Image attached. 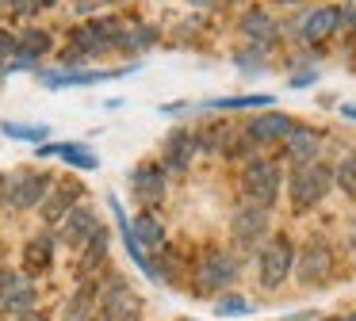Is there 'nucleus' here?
Listing matches in <instances>:
<instances>
[{"mask_svg": "<svg viewBox=\"0 0 356 321\" xmlns=\"http://www.w3.org/2000/svg\"><path fill=\"white\" fill-rule=\"evenodd\" d=\"M111 50H123V23L115 15H96L85 27L73 31L70 61H88V58H100V54H111Z\"/></svg>", "mask_w": 356, "mask_h": 321, "instance_id": "1", "label": "nucleus"}, {"mask_svg": "<svg viewBox=\"0 0 356 321\" xmlns=\"http://www.w3.org/2000/svg\"><path fill=\"white\" fill-rule=\"evenodd\" d=\"M287 188H291V203L299 206V211H307V206L322 203V199L330 195L333 172H330L325 165H318V160H310V165H295Z\"/></svg>", "mask_w": 356, "mask_h": 321, "instance_id": "2", "label": "nucleus"}, {"mask_svg": "<svg viewBox=\"0 0 356 321\" xmlns=\"http://www.w3.org/2000/svg\"><path fill=\"white\" fill-rule=\"evenodd\" d=\"M100 321H142V298L123 283V275H119V279H108V283H104V295H100Z\"/></svg>", "mask_w": 356, "mask_h": 321, "instance_id": "3", "label": "nucleus"}, {"mask_svg": "<svg viewBox=\"0 0 356 321\" xmlns=\"http://www.w3.org/2000/svg\"><path fill=\"white\" fill-rule=\"evenodd\" d=\"M241 191H245L249 203L272 206L280 195V168L272 160H249L245 172H241Z\"/></svg>", "mask_w": 356, "mask_h": 321, "instance_id": "4", "label": "nucleus"}, {"mask_svg": "<svg viewBox=\"0 0 356 321\" xmlns=\"http://www.w3.org/2000/svg\"><path fill=\"white\" fill-rule=\"evenodd\" d=\"M257 268H261V287L276 290L295 268V245L287 241V237H272V241L261 249V264Z\"/></svg>", "mask_w": 356, "mask_h": 321, "instance_id": "5", "label": "nucleus"}, {"mask_svg": "<svg viewBox=\"0 0 356 321\" xmlns=\"http://www.w3.org/2000/svg\"><path fill=\"white\" fill-rule=\"evenodd\" d=\"M195 279H200V290H222L230 287L234 279H238V256L234 252H207V256L200 260V272H195Z\"/></svg>", "mask_w": 356, "mask_h": 321, "instance_id": "6", "label": "nucleus"}, {"mask_svg": "<svg viewBox=\"0 0 356 321\" xmlns=\"http://www.w3.org/2000/svg\"><path fill=\"white\" fill-rule=\"evenodd\" d=\"M230 233H234V241H238L241 249L257 245L264 233H268V206H257V203H249V199H245V203L234 211Z\"/></svg>", "mask_w": 356, "mask_h": 321, "instance_id": "7", "label": "nucleus"}, {"mask_svg": "<svg viewBox=\"0 0 356 321\" xmlns=\"http://www.w3.org/2000/svg\"><path fill=\"white\" fill-rule=\"evenodd\" d=\"M47 191H50L47 172H16L8 180V188H4V195H8V203L16 211H27V206H39L47 199Z\"/></svg>", "mask_w": 356, "mask_h": 321, "instance_id": "8", "label": "nucleus"}, {"mask_svg": "<svg viewBox=\"0 0 356 321\" xmlns=\"http://www.w3.org/2000/svg\"><path fill=\"white\" fill-rule=\"evenodd\" d=\"M295 272H299V283H307V287L325 283V279H330V272H333V252H330V245H325V241H310L307 249H302Z\"/></svg>", "mask_w": 356, "mask_h": 321, "instance_id": "9", "label": "nucleus"}, {"mask_svg": "<svg viewBox=\"0 0 356 321\" xmlns=\"http://www.w3.org/2000/svg\"><path fill=\"white\" fill-rule=\"evenodd\" d=\"M291 130H295V119H291V115H284V111H264V115H257V119L245 122V138L253 145L284 142Z\"/></svg>", "mask_w": 356, "mask_h": 321, "instance_id": "10", "label": "nucleus"}, {"mask_svg": "<svg viewBox=\"0 0 356 321\" xmlns=\"http://www.w3.org/2000/svg\"><path fill=\"white\" fill-rule=\"evenodd\" d=\"M77 203H81V183L77 180H62L58 188L50 183L47 199H42V222H47V226H54V222H62Z\"/></svg>", "mask_w": 356, "mask_h": 321, "instance_id": "11", "label": "nucleus"}, {"mask_svg": "<svg viewBox=\"0 0 356 321\" xmlns=\"http://www.w3.org/2000/svg\"><path fill=\"white\" fill-rule=\"evenodd\" d=\"M318 153H322V134L310 126H295L284 138V157L291 165H310V160H318Z\"/></svg>", "mask_w": 356, "mask_h": 321, "instance_id": "12", "label": "nucleus"}, {"mask_svg": "<svg viewBox=\"0 0 356 321\" xmlns=\"http://www.w3.org/2000/svg\"><path fill=\"white\" fill-rule=\"evenodd\" d=\"M238 31H241V35H245L253 46H261V50H268V46L276 42V35H280L276 19H272V15L264 12V8H249V12L241 15Z\"/></svg>", "mask_w": 356, "mask_h": 321, "instance_id": "13", "label": "nucleus"}, {"mask_svg": "<svg viewBox=\"0 0 356 321\" xmlns=\"http://www.w3.org/2000/svg\"><path fill=\"white\" fill-rule=\"evenodd\" d=\"M100 226L96 222V211L92 206H73L70 214L62 218V229H58V237H62V245H85L88 237H92V229Z\"/></svg>", "mask_w": 356, "mask_h": 321, "instance_id": "14", "label": "nucleus"}, {"mask_svg": "<svg viewBox=\"0 0 356 321\" xmlns=\"http://www.w3.org/2000/svg\"><path fill=\"white\" fill-rule=\"evenodd\" d=\"M131 188H134V195L146 203V211L154 203H161V195H165V172H161V165H138V168H134V176H131Z\"/></svg>", "mask_w": 356, "mask_h": 321, "instance_id": "15", "label": "nucleus"}, {"mask_svg": "<svg viewBox=\"0 0 356 321\" xmlns=\"http://www.w3.org/2000/svg\"><path fill=\"white\" fill-rule=\"evenodd\" d=\"M337 27H341V8H314L302 19V38L307 42H325L330 35H337Z\"/></svg>", "mask_w": 356, "mask_h": 321, "instance_id": "16", "label": "nucleus"}, {"mask_svg": "<svg viewBox=\"0 0 356 321\" xmlns=\"http://www.w3.org/2000/svg\"><path fill=\"white\" fill-rule=\"evenodd\" d=\"M119 69L111 73H96V69H73V73H42V84L47 88H85V84H108L115 81Z\"/></svg>", "mask_w": 356, "mask_h": 321, "instance_id": "17", "label": "nucleus"}, {"mask_svg": "<svg viewBox=\"0 0 356 321\" xmlns=\"http://www.w3.org/2000/svg\"><path fill=\"white\" fill-rule=\"evenodd\" d=\"M195 153H200V138H195L192 130H177V134H169V142H165V165L180 172V168L192 165Z\"/></svg>", "mask_w": 356, "mask_h": 321, "instance_id": "18", "label": "nucleus"}, {"mask_svg": "<svg viewBox=\"0 0 356 321\" xmlns=\"http://www.w3.org/2000/svg\"><path fill=\"white\" fill-rule=\"evenodd\" d=\"M39 157H62V160H70V165H77V168H100V157H96L88 145H81V142H54V145H42L39 149Z\"/></svg>", "mask_w": 356, "mask_h": 321, "instance_id": "19", "label": "nucleus"}, {"mask_svg": "<svg viewBox=\"0 0 356 321\" xmlns=\"http://www.w3.org/2000/svg\"><path fill=\"white\" fill-rule=\"evenodd\" d=\"M31 306H35V287L27 279H16L8 295L0 298V310L8 313V318H19V313H27Z\"/></svg>", "mask_w": 356, "mask_h": 321, "instance_id": "20", "label": "nucleus"}, {"mask_svg": "<svg viewBox=\"0 0 356 321\" xmlns=\"http://www.w3.org/2000/svg\"><path fill=\"white\" fill-rule=\"evenodd\" d=\"M131 233H134V241H138V249H154V252L165 249V226H161V222H157L149 211L138 218V226H134Z\"/></svg>", "mask_w": 356, "mask_h": 321, "instance_id": "21", "label": "nucleus"}, {"mask_svg": "<svg viewBox=\"0 0 356 321\" xmlns=\"http://www.w3.org/2000/svg\"><path fill=\"white\" fill-rule=\"evenodd\" d=\"M50 260H54V241H50L47 233L31 237V241H27V249H24V264H27V272H47Z\"/></svg>", "mask_w": 356, "mask_h": 321, "instance_id": "22", "label": "nucleus"}, {"mask_svg": "<svg viewBox=\"0 0 356 321\" xmlns=\"http://www.w3.org/2000/svg\"><path fill=\"white\" fill-rule=\"evenodd\" d=\"M108 260V229L96 226L92 241H85V256H81V272H96V268Z\"/></svg>", "mask_w": 356, "mask_h": 321, "instance_id": "23", "label": "nucleus"}, {"mask_svg": "<svg viewBox=\"0 0 356 321\" xmlns=\"http://www.w3.org/2000/svg\"><path fill=\"white\" fill-rule=\"evenodd\" d=\"M92 306H96V287L85 283V287L65 302V321H88V310H92Z\"/></svg>", "mask_w": 356, "mask_h": 321, "instance_id": "24", "label": "nucleus"}, {"mask_svg": "<svg viewBox=\"0 0 356 321\" xmlns=\"http://www.w3.org/2000/svg\"><path fill=\"white\" fill-rule=\"evenodd\" d=\"M0 130H4V138H16V142H47L50 126H42V122H35V126H24V122H0Z\"/></svg>", "mask_w": 356, "mask_h": 321, "instance_id": "25", "label": "nucleus"}, {"mask_svg": "<svg viewBox=\"0 0 356 321\" xmlns=\"http://www.w3.org/2000/svg\"><path fill=\"white\" fill-rule=\"evenodd\" d=\"M272 96H230V99H207V107L218 111H241V107H268Z\"/></svg>", "mask_w": 356, "mask_h": 321, "instance_id": "26", "label": "nucleus"}, {"mask_svg": "<svg viewBox=\"0 0 356 321\" xmlns=\"http://www.w3.org/2000/svg\"><path fill=\"white\" fill-rule=\"evenodd\" d=\"M333 180H337V188L345 191V195H356V153L341 160L337 172H333Z\"/></svg>", "mask_w": 356, "mask_h": 321, "instance_id": "27", "label": "nucleus"}, {"mask_svg": "<svg viewBox=\"0 0 356 321\" xmlns=\"http://www.w3.org/2000/svg\"><path fill=\"white\" fill-rule=\"evenodd\" d=\"M154 46V27H123V50H146Z\"/></svg>", "mask_w": 356, "mask_h": 321, "instance_id": "28", "label": "nucleus"}, {"mask_svg": "<svg viewBox=\"0 0 356 321\" xmlns=\"http://www.w3.org/2000/svg\"><path fill=\"white\" fill-rule=\"evenodd\" d=\"M215 310L222 313V318H245L249 313V298H241V295H222L215 302Z\"/></svg>", "mask_w": 356, "mask_h": 321, "instance_id": "29", "label": "nucleus"}, {"mask_svg": "<svg viewBox=\"0 0 356 321\" xmlns=\"http://www.w3.org/2000/svg\"><path fill=\"white\" fill-rule=\"evenodd\" d=\"M12 61H16V35L0 31V73H12Z\"/></svg>", "mask_w": 356, "mask_h": 321, "instance_id": "30", "label": "nucleus"}, {"mask_svg": "<svg viewBox=\"0 0 356 321\" xmlns=\"http://www.w3.org/2000/svg\"><path fill=\"white\" fill-rule=\"evenodd\" d=\"M238 69H245V73H261L264 69V50L261 46H253V50H238Z\"/></svg>", "mask_w": 356, "mask_h": 321, "instance_id": "31", "label": "nucleus"}, {"mask_svg": "<svg viewBox=\"0 0 356 321\" xmlns=\"http://www.w3.org/2000/svg\"><path fill=\"white\" fill-rule=\"evenodd\" d=\"M4 4H8L16 15H31V12H39V8H42L39 0H4Z\"/></svg>", "mask_w": 356, "mask_h": 321, "instance_id": "32", "label": "nucleus"}, {"mask_svg": "<svg viewBox=\"0 0 356 321\" xmlns=\"http://www.w3.org/2000/svg\"><path fill=\"white\" fill-rule=\"evenodd\" d=\"M341 23H345V27H356V0H345V8H341Z\"/></svg>", "mask_w": 356, "mask_h": 321, "instance_id": "33", "label": "nucleus"}, {"mask_svg": "<svg viewBox=\"0 0 356 321\" xmlns=\"http://www.w3.org/2000/svg\"><path fill=\"white\" fill-rule=\"evenodd\" d=\"M108 0H73V8H77L81 15H88V12H96V8H104Z\"/></svg>", "mask_w": 356, "mask_h": 321, "instance_id": "34", "label": "nucleus"}, {"mask_svg": "<svg viewBox=\"0 0 356 321\" xmlns=\"http://www.w3.org/2000/svg\"><path fill=\"white\" fill-rule=\"evenodd\" d=\"M12 283H16V275H12L8 268H0V298H4V295L12 290Z\"/></svg>", "mask_w": 356, "mask_h": 321, "instance_id": "35", "label": "nucleus"}, {"mask_svg": "<svg viewBox=\"0 0 356 321\" xmlns=\"http://www.w3.org/2000/svg\"><path fill=\"white\" fill-rule=\"evenodd\" d=\"M16 321H50V318H47V313H35V310H27V313H19Z\"/></svg>", "mask_w": 356, "mask_h": 321, "instance_id": "36", "label": "nucleus"}, {"mask_svg": "<svg viewBox=\"0 0 356 321\" xmlns=\"http://www.w3.org/2000/svg\"><path fill=\"white\" fill-rule=\"evenodd\" d=\"M341 115H345V119H356V104H345V107H341Z\"/></svg>", "mask_w": 356, "mask_h": 321, "instance_id": "37", "label": "nucleus"}, {"mask_svg": "<svg viewBox=\"0 0 356 321\" xmlns=\"http://www.w3.org/2000/svg\"><path fill=\"white\" fill-rule=\"evenodd\" d=\"M39 4H42V8H54V4H58V0H39Z\"/></svg>", "mask_w": 356, "mask_h": 321, "instance_id": "38", "label": "nucleus"}, {"mask_svg": "<svg viewBox=\"0 0 356 321\" xmlns=\"http://www.w3.org/2000/svg\"><path fill=\"white\" fill-rule=\"evenodd\" d=\"M341 321H356V313H348V318H341Z\"/></svg>", "mask_w": 356, "mask_h": 321, "instance_id": "39", "label": "nucleus"}, {"mask_svg": "<svg viewBox=\"0 0 356 321\" xmlns=\"http://www.w3.org/2000/svg\"><path fill=\"white\" fill-rule=\"evenodd\" d=\"M280 4H299V0H280Z\"/></svg>", "mask_w": 356, "mask_h": 321, "instance_id": "40", "label": "nucleus"}, {"mask_svg": "<svg viewBox=\"0 0 356 321\" xmlns=\"http://www.w3.org/2000/svg\"><path fill=\"white\" fill-rule=\"evenodd\" d=\"M192 4H207V0H192Z\"/></svg>", "mask_w": 356, "mask_h": 321, "instance_id": "41", "label": "nucleus"}, {"mask_svg": "<svg viewBox=\"0 0 356 321\" xmlns=\"http://www.w3.org/2000/svg\"><path fill=\"white\" fill-rule=\"evenodd\" d=\"M325 321H341V318H325Z\"/></svg>", "mask_w": 356, "mask_h": 321, "instance_id": "42", "label": "nucleus"}, {"mask_svg": "<svg viewBox=\"0 0 356 321\" xmlns=\"http://www.w3.org/2000/svg\"><path fill=\"white\" fill-rule=\"evenodd\" d=\"M0 4H4V0H0Z\"/></svg>", "mask_w": 356, "mask_h": 321, "instance_id": "43", "label": "nucleus"}]
</instances>
